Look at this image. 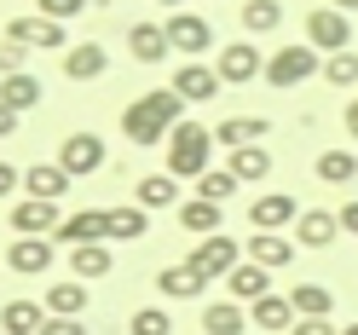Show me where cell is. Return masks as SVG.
Segmentation results:
<instances>
[{
	"instance_id": "obj_10",
	"label": "cell",
	"mask_w": 358,
	"mask_h": 335,
	"mask_svg": "<svg viewBox=\"0 0 358 335\" xmlns=\"http://www.w3.org/2000/svg\"><path fill=\"white\" fill-rule=\"evenodd\" d=\"M214 70H220V81H226V87H249L255 76H266V58H260L255 41H231V47L220 52Z\"/></svg>"
},
{
	"instance_id": "obj_50",
	"label": "cell",
	"mask_w": 358,
	"mask_h": 335,
	"mask_svg": "<svg viewBox=\"0 0 358 335\" xmlns=\"http://www.w3.org/2000/svg\"><path fill=\"white\" fill-rule=\"evenodd\" d=\"M0 335H6V329H0Z\"/></svg>"
},
{
	"instance_id": "obj_15",
	"label": "cell",
	"mask_w": 358,
	"mask_h": 335,
	"mask_svg": "<svg viewBox=\"0 0 358 335\" xmlns=\"http://www.w3.org/2000/svg\"><path fill=\"white\" fill-rule=\"evenodd\" d=\"M64 191H70L64 162H29L24 168V197H35V203H64Z\"/></svg>"
},
{
	"instance_id": "obj_16",
	"label": "cell",
	"mask_w": 358,
	"mask_h": 335,
	"mask_svg": "<svg viewBox=\"0 0 358 335\" xmlns=\"http://www.w3.org/2000/svg\"><path fill=\"white\" fill-rule=\"evenodd\" d=\"M12 226H17V237H52L64 226V214H58V203H35V197H24V203L12 208Z\"/></svg>"
},
{
	"instance_id": "obj_43",
	"label": "cell",
	"mask_w": 358,
	"mask_h": 335,
	"mask_svg": "<svg viewBox=\"0 0 358 335\" xmlns=\"http://www.w3.org/2000/svg\"><path fill=\"white\" fill-rule=\"evenodd\" d=\"M17 185H24V173H17L12 162H0V197H12Z\"/></svg>"
},
{
	"instance_id": "obj_42",
	"label": "cell",
	"mask_w": 358,
	"mask_h": 335,
	"mask_svg": "<svg viewBox=\"0 0 358 335\" xmlns=\"http://www.w3.org/2000/svg\"><path fill=\"white\" fill-rule=\"evenodd\" d=\"M289 335H335V324H329V318H301Z\"/></svg>"
},
{
	"instance_id": "obj_45",
	"label": "cell",
	"mask_w": 358,
	"mask_h": 335,
	"mask_svg": "<svg viewBox=\"0 0 358 335\" xmlns=\"http://www.w3.org/2000/svg\"><path fill=\"white\" fill-rule=\"evenodd\" d=\"M341 231H352V237H358V203H347V208H341Z\"/></svg>"
},
{
	"instance_id": "obj_31",
	"label": "cell",
	"mask_w": 358,
	"mask_h": 335,
	"mask_svg": "<svg viewBox=\"0 0 358 335\" xmlns=\"http://www.w3.org/2000/svg\"><path fill=\"white\" fill-rule=\"evenodd\" d=\"M145 226H150V208H139V203L110 208V243H139Z\"/></svg>"
},
{
	"instance_id": "obj_26",
	"label": "cell",
	"mask_w": 358,
	"mask_h": 335,
	"mask_svg": "<svg viewBox=\"0 0 358 335\" xmlns=\"http://www.w3.org/2000/svg\"><path fill=\"white\" fill-rule=\"evenodd\" d=\"M260 133H272L266 116H226V122L214 127V139L226 145V150H243V145H260Z\"/></svg>"
},
{
	"instance_id": "obj_8",
	"label": "cell",
	"mask_w": 358,
	"mask_h": 335,
	"mask_svg": "<svg viewBox=\"0 0 358 335\" xmlns=\"http://www.w3.org/2000/svg\"><path fill=\"white\" fill-rule=\"evenodd\" d=\"M306 208L295 203V197H289V191H266V197H255V203H249V226L255 231H295V220H301Z\"/></svg>"
},
{
	"instance_id": "obj_37",
	"label": "cell",
	"mask_w": 358,
	"mask_h": 335,
	"mask_svg": "<svg viewBox=\"0 0 358 335\" xmlns=\"http://www.w3.org/2000/svg\"><path fill=\"white\" fill-rule=\"evenodd\" d=\"M324 81L329 87H358V52L347 47V52H329L324 58Z\"/></svg>"
},
{
	"instance_id": "obj_5",
	"label": "cell",
	"mask_w": 358,
	"mask_h": 335,
	"mask_svg": "<svg viewBox=\"0 0 358 335\" xmlns=\"http://www.w3.org/2000/svg\"><path fill=\"white\" fill-rule=\"evenodd\" d=\"M306 41H312L324 58H329V52H347V47H352V17H347V12H335V6L306 12Z\"/></svg>"
},
{
	"instance_id": "obj_12",
	"label": "cell",
	"mask_w": 358,
	"mask_h": 335,
	"mask_svg": "<svg viewBox=\"0 0 358 335\" xmlns=\"http://www.w3.org/2000/svg\"><path fill=\"white\" fill-rule=\"evenodd\" d=\"M6 266H12V272H24V278L52 272V237H12L6 243Z\"/></svg>"
},
{
	"instance_id": "obj_41",
	"label": "cell",
	"mask_w": 358,
	"mask_h": 335,
	"mask_svg": "<svg viewBox=\"0 0 358 335\" xmlns=\"http://www.w3.org/2000/svg\"><path fill=\"white\" fill-rule=\"evenodd\" d=\"M41 335H87V329H81V318H47Z\"/></svg>"
},
{
	"instance_id": "obj_30",
	"label": "cell",
	"mask_w": 358,
	"mask_h": 335,
	"mask_svg": "<svg viewBox=\"0 0 358 335\" xmlns=\"http://www.w3.org/2000/svg\"><path fill=\"white\" fill-rule=\"evenodd\" d=\"M0 104H12L17 116H24V110H35V104H41V81H35L29 70H17V76H0Z\"/></svg>"
},
{
	"instance_id": "obj_32",
	"label": "cell",
	"mask_w": 358,
	"mask_h": 335,
	"mask_svg": "<svg viewBox=\"0 0 358 335\" xmlns=\"http://www.w3.org/2000/svg\"><path fill=\"white\" fill-rule=\"evenodd\" d=\"M226 168L237 173L243 185H249V180H266V173H272V150H266V145H243V150H231Z\"/></svg>"
},
{
	"instance_id": "obj_24",
	"label": "cell",
	"mask_w": 358,
	"mask_h": 335,
	"mask_svg": "<svg viewBox=\"0 0 358 335\" xmlns=\"http://www.w3.org/2000/svg\"><path fill=\"white\" fill-rule=\"evenodd\" d=\"M249 318H255L260 329H272V335H289V329L301 324V312H295V301H289V295H266V301L249 306Z\"/></svg>"
},
{
	"instance_id": "obj_36",
	"label": "cell",
	"mask_w": 358,
	"mask_h": 335,
	"mask_svg": "<svg viewBox=\"0 0 358 335\" xmlns=\"http://www.w3.org/2000/svg\"><path fill=\"white\" fill-rule=\"evenodd\" d=\"M278 24H283L278 0H243V29H249V35H272Z\"/></svg>"
},
{
	"instance_id": "obj_48",
	"label": "cell",
	"mask_w": 358,
	"mask_h": 335,
	"mask_svg": "<svg viewBox=\"0 0 358 335\" xmlns=\"http://www.w3.org/2000/svg\"><path fill=\"white\" fill-rule=\"evenodd\" d=\"M341 335H358V318H352V324H347V329H341Z\"/></svg>"
},
{
	"instance_id": "obj_35",
	"label": "cell",
	"mask_w": 358,
	"mask_h": 335,
	"mask_svg": "<svg viewBox=\"0 0 358 335\" xmlns=\"http://www.w3.org/2000/svg\"><path fill=\"white\" fill-rule=\"evenodd\" d=\"M318 180L324 185H352L358 180V156L352 150H324L318 156Z\"/></svg>"
},
{
	"instance_id": "obj_7",
	"label": "cell",
	"mask_w": 358,
	"mask_h": 335,
	"mask_svg": "<svg viewBox=\"0 0 358 335\" xmlns=\"http://www.w3.org/2000/svg\"><path fill=\"white\" fill-rule=\"evenodd\" d=\"M58 162H64V173H70V180H87V173L104 168V139H99V133H64Z\"/></svg>"
},
{
	"instance_id": "obj_25",
	"label": "cell",
	"mask_w": 358,
	"mask_h": 335,
	"mask_svg": "<svg viewBox=\"0 0 358 335\" xmlns=\"http://www.w3.org/2000/svg\"><path fill=\"white\" fill-rule=\"evenodd\" d=\"M255 318L243 312V301H208L203 306V335H243Z\"/></svg>"
},
{
	"instance_id": "obj_11",
	"label": "cell",
	"mask_w": 358,
	"mask_h": 335,
	"mask_svg": "<svg viewBox=\"0 0 358 335\" xmlns=\"http://www.w3.org/2000/svg\"><path fill=\"white\" fill-rule=\"evenodd\" d=\"M168 41H173V52L203 58L214 47V24H208V17H196V12H173L168 17Z\"/></svg>"
},
{
	"instance_id": "obj_27",
	"label": "cell",
	"mask_w": 358,
	"mask_h": 335,
	"mask_svg": "<svg viewBox=\"0 0 358 335\" xmlns=\"http://www.w3.org/2000/svg\"><path fill=\"white\" fill-rule=\"evenodd\" d=\"M70 272L81 283H93L104 272H116V260H110V243H81V249H70Z\"/></svg>"
},
{
	"instance_id": "obj_3",
	"label": "cell",
	"mask_w": 358,
	"mask_h": 335,
	"mask_svg": "<svg viewBox=\"0 0 358 335\" xmlns=\"http://www.w3.org/2000/svg\"><path fill=\"white\" fill-rule=\"evenodd\" d=\"M312 76H324V58H318V47L312 41H283V47L266 58V87H301V81H312Z\"/></svg>"
},
{
	"instance_id": "obj_47",
	"label": "cell",
	"mask_w": 358,
	"mask_h": 335,
	"mask_svg": "<svg viewBox=\"0 0 358 335\" xmlns=\"http://www.w3.org/2000/svg\"><path fill=\"white\" fill-rule=\"evenodd\" d=\"M329 6H335V12H347V17H352V12H358V0H329Z\"/></svg>"
},
{
	"instance_id": "obj_44",
	"label": "cell",
	"mask_w": 358,
	"mask_h": 335,
	"mask_svg": "<svg viewBox=\"0 0 358 335\" xmlns=\"http://www.w3.org/2000/svg\"><path fill=\"white\" fill-rule=\"evenodd\" d=\"M12 133H17V110L0 104V139H12Z\"/></svg>"
},
{
	"instance_id": "obj_19",
	"label": "cell",
	"mask_w": 358,
	"mask_h": 335,
	"mask_svg": "<svg viewBox=\"0 0 358 335\" xmlns=\"http://www.w3.org/2000/svg\"><path fill=\"white\" fill-rule=\"evenodd\" d=\"M64 76L70 81H99V76H110V52L99 41H76V47L64 52Z\"/></svg>"
},
{
	"instance_id": "obj_39",
	"label": "cell",
	"mask_w": 358,
	"mask_h": 335,
	"mask_svg": "<svg viewBox=\"0 0 358 335\" xmlns=\"http://www.w3.org/2000/svg\"><path fill=\"white\" fill-rule=\"evenodd\" d=\"M29 64V47L24 41H0V76H17Z\"/></svg>"
},
{
	"instance_id": "obj_34",
	"label": "cell",
	"mask_w": 358,
	"mask_h": 335,
	"mask_svg": "<svg viewBox=\"0 0 358 335\" xmlns=\"http://www.w3.org/2000/svg\"><path fill=\"white\" fill-rule=\"evenodd\" d=\"M289 301H295L301 318H329V312H335V295H329L324 283H295V289H289Z\"/></svg>"
},
{
	"instance_id": "obj_13",
	"label": "cell",
	"mask_w": 358,
	"mask_h": 335,
	"mask_svg": "<svg viewBox=\"0 0 358 335\" xmlns=\"http://www.w3.org/2000/svg\"><path fill=\"white\" fill-rule=\"evenodd\" d=\"M6 41H24V47H52V52H58L70 35H64V24H58V17L29 12V17H12V24H6Z\"/></svg>"
},
{
	"instance_id": "obj_1",
	"label": "cell",
	"mask_w": 358,
	"mask_h": 335,
	"mask_svg": "<svg viewBox=\"0 0 358 335\" xmlns=\"http://www.w3.org/2000/svg\"><path fill=\"white\" fill-rule=\"evenodd\" d=\"M185 122V99L173 93V87H150L145 99H133L122 110V133L133 145H168V133Z\"/></svg>"
},
{
	"instance_id": "obj_49",
	"label": "cell",
	"mask_w": 358,
	"mask_h": 335,
	"mask_svg": "<svg viewBox=\"0 0 358 335\" xmlns=\"http://www.w3.org/2000/svg\"><path fill=\"white\" fill-rule=\"evenodd\" d=\"M156 6H179V0H156Z\"/></svg>"
},
{
	"instance_id": "obj_23",
	"label": "cell",
	"mask_w": 358,
	"mask_h": 335,
	"mask_svg": "<svg viewBox=\"0 0 358 335\" xmlns=\"http://www.w3.org/2000/svg\"><path fill=\"white\" fill-rule=\"evenodd\" d=\"M47 318H52V312L41 301H6V306H0V329H6V335H41Z\"/></svg>"
},
{
	"instance_id": "obj_18",
	"label": "cell",
	"mask_w": 358,
	"mask_h": 335,
	"mask_svg": "<svg viewBox=\"0 0 358 335\" xmlns=\"http://www.w3.org/2000/svg\"><path fill=\"white\" fill-rule=\"evenodd\" d=\"M335 231H341V214H329V208H306V214L295 220V231H289V237H295L301 249H329Z\"/></svg>"
},
{
	"instance_id": "obj_38",
	"label": "cell",
	"mask_w": 358,
	"mask_h": 335,
	"mask_svg": "<svg viewBox=\"0 0 358 335\" xmlns=\"http://www.w3.org/2000/svg\"><path fill=\"white\" fill-rule=\"evenodd\" d=\"M127 329L133 335H173V318H168V306H139Z\"/></svg>"
},
{
	"instance_id": "obj_33",
	"label": "cell",
	"mask_w": 358,
	"mask_h": 335,
	"mask_svg": "<svg viewBox=\"0 0 358 335\" xmlns=\"http://www.w3.org/2000/svg\"><path fill=\"white\" fill-rule=\"evenodd\" d=\"M237 191H243V180H237L231 168H208L203 180H196V197H203V203H220V208H226Z\"/></svg>"
},
{
	"instance_id": "obj_40",
	"label": "cell",
	"mask_w": 358,
	"mask_h": 335,
	"mask_svg": "<svg viewBox=\"0 0 358 335\" xmlns=\"http://www.w3.org/2000/svg\"><path fill=\"white\" fill-rule=\"evenodd\" d=\"M81 12H87V0H41V17H58V24H70Z\"/></svg>"
},
{
	"instance_id": "obj_21",
	"label": "cell",
	"mask_w": 358,
	"mask_h": 335,
	"mask_svg": "<svg viewBox=\"0 0 358 335\" xmlns=\"http://www.w3.org/2000/svg\"><path fill=\"white\" fill-rule=\"evenodd\" d=\"M41 306H47L52 318H81L87 312V283L81 278H52L47 295H41Z\"/></svg>"
},
{
	"instance_id": "obj_29",
	"label": "cell",
	"mask_w": 358,
	"mask_h": 335,
	"mask_svg": "<svg viewBox=\"0 0 358 335\" xmlns=\"http://www.w3.org/2000/svg\"><path fill=\"white\" fill-rule=\"evenodd\" d=\"M133 203L139 208H179V180L173 173H150V180H139V191H133Z\"/></svg>"
},
{
	"instance_id": "obj_2",
	"label": "cell",
	"mask_w": 358,
	"mask_h": 335,
	"mask_svg": "<svg viewBox=\"0 0 358 335\" xmlns=\"http://www.w3.org/2000/svg\"><path fill=\"white\" fill-rule=\"evenodd\" d=\"M214 145H220V139H214V127H203V122H191V116H185V122L168 133V173H173V180H191V185H196V180L214 168Z\"/></svg>"
},
{
	"instance_id": "obj_17",
	"label": "cell",
	"mask_w": 358,
	"mask_h": 335,
	"mask_svg": "<svg viewBox=\"0 0 358 335\" xmlns=\"http://www.w3.org/2000/svg\"><path fill=\"white\" fill-rule=\"evenodd\" d=\"M226 295H231V301H243V306H255V301H266V295H278V289H272V272H266V266L243 260L237 272L226 278Z\"/></svg>"
},
{
	"instance_id": "obj_28",
	"label": "cell",
	"mask_w": 358,
	"mask_h": 335,
	"mask_svg": "<svg viewBox=\"0 0 358 335\" xmlns=\"http://www.w3.org/2000/svg\"><path fill=\"white\" fill-rule=\"evenodd\" d=\"M173 214H179V226H185L191 237H214V231H220V203H203V197H185V203H179Z\"/></svg>"
},
{
	"instance_id": "obj_22",
	"label": "cell",
	"mask_w": 358,
	"mask_h": 335,
	"mask_svg": "<svg viewBox=\"0 0 358 335\" xmlns=\"http://www.w3.org/2000/svg\"><path fill=\"white\" fill-rule=\"evenodd\" d=\"M156 289H162L168 301H196V295L208 289V278L196 272L191 260H179V266H162V272H156Z\"/></svg>"
},
{
	"instance_id": "obj_14",
	"label": "cell",
	"mask_w": 358,
	"mask_h": 335,
	"mask_svg": "<svg viewBox=\"0 0 358 335\" xmlns=\"http://www.w3.org/2000/svg\"><path fill=\"white\" fill-rule=\"evenodd\" d=\"M295 249H301V243L283 237V231H255L243 255H249L255 266H266V272H283V266H295Z\"/></svg>"
},
{
	"instance_id": "obj_6",
	"label": "cell",
	"mask_w": 358,
	"mask_h": 335,
	"mask_svg": "<svg viewBox=\"0 0 358 335\" xmlns=\"http://www.w3.org/2000/svg\"><path fill=\"white\" fill-rule=\"evenodd\" d=\"M168 87H173V93L185 99V104H208V99H220V93H226V81H220V70H214V64H203V58L179 64Z\"/></svg>"
},
{
	"instance_id": "obj_9",
	"label": "cell",
	"mask_w": 358,
	"mask_h": 335,
	"mask_svg": "<svg viewBox=\"0 0 358 335\" xmlns=\"http://www.w3.org/2000/svg\"><path fill=\"white\" fill-rule=\"evenodd\" d=\"M64 249H81V243H110V208H76L64 214V226L52 231Z\"/></svg>"
},
{
	"instance_id": "obj_4",
	"label": "cell",
	"mask_w": 358,
	"mask_h": 335,
	"mask_svg": "<svg viewBox=\"0 0 358 335\" xmlns=\"http://www.w3.org/2000/svg\"><path fill=\"white\" fill-rule=\"evenodd\" d=\"M243 260H249V255H243V249H237V243H231L226 231H214V237H196V249H191V266H196L203 278H231Z\"/></svg>"
},
{
	"instance_id": "obj_46",
	"label": "cell",
	"mask_w": 358,
	"mask_h": 335,
	"mask_svg": "<svg viewBox=\"0 0 358 335\" xmlns=\"http://www.w3.org/2000/svg\"><path fill=\"white\" fill-rule=\"evenodd\" d=\"M347 133H352V139H358V99L347 104Z\"/></svg>"
},
{
	"instance_id": "obj_20",
	"label": "cell",
	"mask_w": 358,
	"mask_h": 335,
	"mask_svg": "<svg viewBox=\"0 0 358 335\" xmlns=\"http://www.w3.org/2000/svg\"><path fill=\"white\" fill-rule=\"evenodd\" d=\"M127 52H133V64H162V58L173 52L168 24H133V29H127Z\"/></svg>"
}]
</instances>
